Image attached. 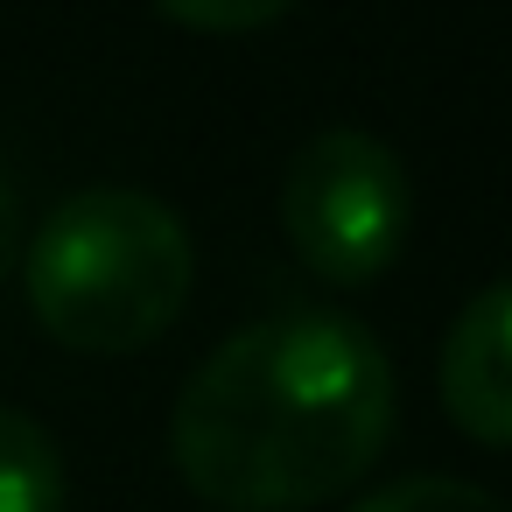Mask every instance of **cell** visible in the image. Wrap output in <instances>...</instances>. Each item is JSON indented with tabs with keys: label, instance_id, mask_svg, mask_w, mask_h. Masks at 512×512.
<instances>
[{
	"label": "cell",
	"instance_id": "obj_1",
	"mask_svg": "<svg viewBox=\"0 0 512 512\" xmlns=\"http://www.w3.org/2000/svg\"><path fill=\"white\" fill-rule=\"evenodd\" d=\"M393 435V358L337 309L232 330L176 393L169 456L218 512H302L372 470Z\"/></svg>",
	"mask_w": 512,
	"mask_h": 512
},
{
	"label": "cell",
	"instance_id": "obj_2",
	"mask_svg": "<svg viewBox=\"0 0 512 512\" xmlns=\"http://www.w3.org/2000/svg\"><path fill=\"white\" fill-rule=\"evenodd\" d=\"M22 281L57 344L141 351L183 316L197 246L155 190L92 183L36 225V239L22 246Z\"/></svg>",
	"mask_w": 512,
	"mask_h": 512
},
{
	"label": "cell",
	"instance_id": "obj_3",
	"mask_svg": "<svg viewBox=\"0 0 512 512\" xmlns=\"http://www.w3.org/2000/svg\"><path fill=\"white\" fill-rule=\"evenodd\" d=\"M407 218H414L407 162L365 127L309 134L281 176V225L302 267L337 288L379 281L407 246Z\"/></svg>",
	"mask_w": 512,
	"mask_h": 512
},
{
	"label": "cell",
	"instance_id": "obj_4",
	"mask_svg": "<svg viewBox=\"0 0 512 512\" xmlns=\"http://www.w3.org/2000/svg\"><path fill=\"white\" fill-rule=\"evenodd\" d=\"M442 407L491 449H512V274L477 288L442 337Z\"/></svg>",
	"mask_w": 512,
	"mask_h": 512
},
{
	"label": "cell",
	"instance_id": "obj_5",
	"mask_svg": "<svg viewBox=\"0 0 512 512\" xmlns=\"http://www.w3.org/2000/svg\"><path fill=\"white\" fill-rule=\"evenodd\" d=\"M64 505V456L50 428L0 400V512H57Z\"/></svg>",
	"mask_w": 512,
	"mask_h": 512
},
{
	"label": "cell",
	"instance_id": "obj_6",
	"mask_svg": "<svg viewBox=\"0 0 512 512\" xmlns=\"http://www.w3.org/2000/svg\"><path fill=\"white\" fill-rule=\"evenodd\" d=\"M351 512H505L484 484L470 477H449V470H414V477H393L379 491H365Z\"/></svg>",
	"mask_w": 512,
	"mask_h": 512
},
{
	"label": "cell",
	"instance_id": "obj_7",
	"mask_svg": "<svg viewBox=\"0 0 512 512\" xmlns=\"http://www.w3.org/2000/svg\"><path fill=\"white\" fill-rule=\"evenodd\" d=\"M288 8L295 0H162V15H176L190 29H260Z\"/></svg>",
	"mask_w": 512,
	"mask_h": 512
},
{
	"label": "cell",
	"instance_id": "obj_8",
	"mask_svg": "<svg viewBox=\"0 0 512 512\" xmlns=\"http://www.w3.org/2000/svg\"><path fill=\"white\" fill-rule=\"evenodd\" d=\"M15 260H22V197H15L8 169H0V281L15 274Z\"/></svg>",
	"mask_w": 512,
	"mask_h": 512
}]
</instances>
